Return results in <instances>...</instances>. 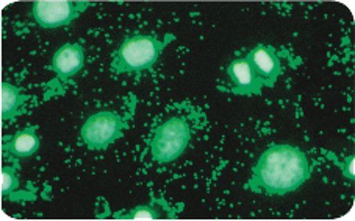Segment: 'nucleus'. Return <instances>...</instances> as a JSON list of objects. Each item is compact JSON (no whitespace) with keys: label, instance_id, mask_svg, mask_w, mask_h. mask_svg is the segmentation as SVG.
Listing matches in <instances>:
<instances>
[{"label":"nucleus","instance_id":"1a4fd4ad","mask_svg":"<svg viewBox=\"0 0 355 221\" xmlns=\"http://www.w3.org/2000/svg\"><path fill=\"white\" fill-rule=\"evenodd\" d=\"M36 130H38V125L27 126L16 133L15 136L5 137V142L2 148L5 151L11 153V155L16 157H30L33 156L36 151L40 150V137L36 136Z\"/></svg>","mask_w":355,"mask_h":221},{"label":"nucleus","instance_id":"9b49d317","mask_svg":"<svg viewBox=\"0 0 355 221\" xmlns=\"http://www.w3.org/2000/svg\"><path fill=\"white\" fill-rule=\"evenodd\" d=\"M32 95H22L21 88L11 86L10 83H2V120H13L24 103L32 100Z\"/></svg>","mask_w":355,"mask_h":221},{"label":"nucleus","instance_id":"f03ea898","mask_svg":"<svg viewBox=\"0 0 355 221\" xmlns=\"http://www.w3.org/2000/svg\"><path fill=\"white\" fill-rule=\"evenodd\" d=\"M174 39V35H168L163 41L158 39L155 35H135L132 38H127L122 41L118 52L114 53L112 70L116 75L152 70L162 52Z\"/></svg>","mask_w":355,"mask_h":221},{"label":"nucleus","instance_id":"ddd939ff","mask_svg":"<svg viewBox=\"0 0 355 221\" xmlns=\"http://www.w3.org/2000/svg\"><path fill=\"white\" fill-rule=\"evenodd\" d=\"M354 161H355L354 156H347L346 161L343 162V171H345V176L347 177V180H355Z\"/></svg>","mask_w":355,"mask_h":221},{"label":"nucleus","instance_id":"423d86ee","mask_svg":"<svg viewBox=\"0 0 355 221\" xmlns=\"http://www.w3.org/2000/svg\"><path fill=\"white\" fill-rule=\"evenodd\" d=\"M248 63L254 72L265 81L266 88H274L282 73V64L272 46L259 44L246 55Z\"/></svg>","mask_w":355,"mask_h":221},{"label":"nucleus","instance_id":"f257e3e1","mask_svg":"<svg viewBox=\"0 0 355 221\" xmlns=\"http://www.w3.org/2000/svg\"><path fill=\"white\" fill-rule=\"evenodd\" d=\"M311 176L307 155L288 144L271 145L252 169V177L244 189L268 196L296 192Z\"/></svg>","mask_w":355,"mask_h":221},{"label":"nucleus","instance_id":"6e6552de","mask_svg":"<svg viewBox=\"0 0 355 221\" xmlns=\"http://www.w3.org/2000/svg\"><path fill=\"white\" fill-rule=\"evenodd\" d=\"M85 66V52L80 44H64L55 52L49 69L57 73V81L67 83Z\"/></svg>","mask_w":355,"mask_h":221},{"label":"nucleus","instance_id":"9d476101","mask_svg":"<svg viewBox=\"0 0 355 221\" xmlns=\"http://www.w3.org/2000/svg\"><path fill=\"white\" fill-rule=\"evenodd\" d=\"M180 212L177 209H171L163 198H152L149 204L137 206L127 213H114L113 218L118 220H160L174 218L175 213Z\"/></svg>","mask_w":355,"mask_h":221},{"label":"nucleus","instance_id":"39448f33","mask_svg":"<svg viewBox=\"0 0 355 221\" xmlns=\"http://www.w3.org/2000/svg\"><path fill=\"white\" fill-rule=\"evenodd\" d=\"M89 5V2H72V0H42L33 3L32 16L42 28H58L69 26Z\"/></svg>","mask_w":355,"mask_h":221},{"label":"nucleus","instance_id":"7ed1b4c3","mask_svg":"<svg viewBox=\"0 0 355 221\" xmlns=\"http://www.w3.org/2000/svg\"><path fill=\"white\" fill-rule=\"evenodd\" d=\"M191 139V128L185 117H173L155 130L150 140V155L157 164L174 162L183 155Z\"/></svg>","mask_w":355,"mask_h":221},{"label":"nucleus","instance_id":"0eeeda50","mask_svg":"<svg viewBox=\"0 0 355 221\" xmlns=\"http://www.w3.org/2000/svg\"><path fill=\"white\" fill-rule=\"evenodd\" d=\"M227 75L234 83L232 92L235 95H260L261 89L266 88L265 81L254 72L246 58L232 61L227 67Z\"/></svg>","mask_w":355,"mask_h":221},{"label":"nucleus","instance_id":"f8f14e48","mask_svg":"<svg viewBox=\"0 0 355 221\" xmlns=\"http://www.w3.org/2000/svg\"><path fill=\"white\" fill-rule=\"evenodd\" d=\"M19 187V176L17 171L13 167H3L2 169V196L8 198L10 195H13L15 190Z\"/></svg>","mask_w":355,"mask_h":221},{"label":"nucleus","instance_id":"20e7f679","mask_svg":"<svg viewBox=\"0 0 355 221\" xmlns=\"http://www.w3.org/2000/svg\"><path fill=\"white\" fill-rule=\"evenodd\" d=\"M128 126V120L119 114L102 110L85 122L82 128V140L89 150H107L110 145L122 137V130Z\"/></svg>","mask_w":355,"mask_h":221}]
</instances>
